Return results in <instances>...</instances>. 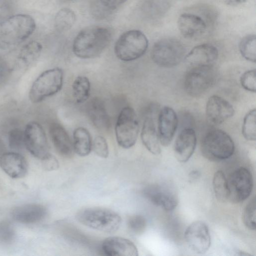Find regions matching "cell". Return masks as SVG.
<instances>
[{"instance_id": "cell-1", "label": "cell", "mask_w": 256, "mask_h": 256, "mask_svg": "<svg viewBox=\"0 0 256 256\" xmlns=\"http://www.w3.org/2000/svg\"><path fill=\"white\" fill-rule=\"evenodd\" d=\"M112 36V30L103 26H92L82 30L75 38L72 50L81 58L98 56L107 47Z\"/></svg>"}, {"instance_id": "cell-2", "label": "cell", "mask_w": 256, "mask_h": 256, "mask_svg": "<svg viewBox=\"0 0 256 256\" xmlns=\"http://www.w3.org/2000/svg\"><path fill=\"white\" fill-rule=\"evenodd\" d=\"M36 22L29 15H12L0 22V48H9L27 39L34 32Z\"/></svg>"}, {"instance_id": "cell-3", "label": "cell", "mask_w": 256, "mask_h": 256, "mask_svg": "<svg viewBox=\"0 0 256 256\" xmlns=\"http://www.w3.org/2000/svg\"><path fill=\"white\" fill-rule=\"evenodd\" d=\"M200 148L204 156L214 162L228 159L234 151V144L231 137L218 128L211 130L205 134Z\"/></svg>"}, {"instance_id": "cell-4", "label": "cell", "mask_w": 256, "mask_h": 256, "mask_svg": "<svg viewBox=\"0 0 256 256\" xmlns=\"http://www.w3.org/2000/svg\"><path fill=\"white\" fill-rule=\"evenodd\" d=\"M78 221L90 228L112 233L118 230L122 218L116 212L106 208H90L81 210L76 215Z\"/></svg>"}, {"instance_id": "cell-5", "label": "cell", "mask_w": 256, "mask_h": 256, "mask_svg": "<svg viewBox=\"0 0 256 256\" xmlns=\"http://www.w3.org/2000/svg\"><path fill=\"white\" fill-rule=\"evenodd\" d=\"M148 40L141 31L132 30L123 33L114 46V53L117 58L124 62L136 60L146 52Z\"/></svg>"}, {"instance_id": "cell-6", "label": "cell", "mask_w": 256, "mask_h": 256, "mask_svg": "<svg viewBox=\"0 0 256 256\" xmlns=\"http://www.w3.org/2000/svg\"><path fill=\"white\" fill-rule=\"evenodd\" d=\"M62 70L54 68L41 74L34 82L29 92L30 101L39 102L46 98L58 92L63 84Z\"/></svg>"}, {"instance_id": "cell-7", "label": "cell", "mask_w": 256, "mask_h": 256, "mask_svg": "<svg viewBox=\"0 0 256 256\" xmlns=\"http://www.w3.org/2000/svg\"><path fill=\"white\" fill-rule=\"evenodd\" d=\"M186 50L183 44L174 38H164L154 45L151 57L160 66L172 68L178 64L184 58Z\"/></svg>"}, {"instance_id": "cell-8", "label": "cell", "mask_w": 256, "mask_h": 256, "mask_svg": "<svg viewBox=\"0 0 256 256\" xmlns=\"http://www.w3.org/2000/svg\"><path fill=\"white\" fill-rule=\"evenodd\" d=\"M139 131L137 116L130 107L123 108L118 117L115 126L116 141L120 146L129 148L134 145Z\"/></svg>"}, {"instance_id": "cell-9", "label": "cell", "mask_w": 256, "mask_h": 256, "mask_svg": "<svg viewBox=\"0 0 256 256\" xmlns=\"http://www.w3.org/2000/svg\"><path fill=\"white\" fill-rule=\"evenodd\" d=\"M216 78L212 66L190 68L184 78L185 90L192 96H199L214 84Z\"/></svg>"}, {"instance_id": "cell-10", "label": "cell", "mask_w": 256, "mask_h": 256, "mask_svg": "<svg viewBox=\"0 0 256 256\" xmlns=\"http://www.w3.org/2000/svg\"><path fill=\"white\" fill-rule=\"evenodd\" d=\"M227 181L228 200L232 202H242L250 196L253 188V178L251 172L246 168L240 167L234 170Z\"/></svg>"}, {"instance_id": "cell-11", "label": "cell", "mask_w": 256, "mask_h": 256, "mask_svg": "<svg viewBox=\"0 0 256 256\" xmlns=\"http://www.w3.org/2000/svg\"><path fill=\"white\" fill-rule=\"evenodd\" d=\"M24 132L25 148L32 154L42 160L50 154L46 134L38 123L29 122Z\"/></svg>"}, {"instance_id": "cell-12", "label": "cell", "mask_w": 256, "mask_h": 256, "mask_svg": "<svg viewBox=\"0 0 256 256\" xmlns=\"http://www.w3.org/2000/svg\"><path fill=\"white\" fill-rule=\"evenodd\" d=\"M184 238L190 248L198 254L205 253L211 244L208 228L200 220L193 222L186 228Z\"/></svg>"}, {"instance_id": "cell-13", "label": "cell", "mask_w": 256, "mask_h": 256, "mask_svg": "<svg viewBox=\"0 0 256 256\" xmlns=\"http://www.w3.org/2000/svg\"><path fill=\"white\" fill-rule=\"evenodd\" d=\"M144 196L152 204L160 206L167 212L174 210L178 204V198L174 190L168 187L152 184L146 187Z\"/></svg>"}, {"instance_id": "cell-14", "label": "cell", "mask_w": 256, "mask_h": 256, "mask_svg": "<svg viewBox=\"0 0 256 256\" xmlns=\"http://www.w3.org/2000/svg\"><path fill=\"white\" fill-rule=\"evenodd\" d=\"M208 121L212 125H219L232 117L234 112L232 105L224 98L216 95L209 98L206 104Z\"/></svg>"}, {"instance_id": "cell-15", "label": "cell", "mask_w": 256, "mask_h": 256, "mask_svg": "<svg viewBox=\"0 0 256 256\" xmlns=\"http://www.w3.org/2000/svg\"><path fill=\"white\" fill-rule=\"evenodd\" d=\"M178 124V118L174 110L164 106L160 110L158 117V136L160 144L168 146L175 134Z\"/></svg>"}, {"instance_id": "cell-16", "label": "cell", "mask_w": 256, "mask_h": 256, "mask_svg": "<svg viewBox=\"0 0 256 256\" xmlns=\"http://www.w3.org/2000/svg\"><path fill=\"white\" fill-rule=\"evenodd\" d=\"M218 52L216 47L204 44L194 47L185 56L186 63L190 67L212 66L217 60Z\"/></svg>"}, {"instance_id": "cell-17", "label": "cell", "mask_w": 256, "mask_h": 256, "mask_svg": "<svg viewBox=\"0 0 256 256\" xmlns=\"http://www.w3.org/2000/svg\"><path fill=\"white\" fill-rule=\"evenodd\" d=\"M196 144V134L193 128H186L182 130L174 144V153L177 160L182 162H187L192 155Z\"/></svg>"}, {"instance_id": "cell-18", "label": "cell", "mask_w": 256, "mask_h": 256, "mask_svg": "<svg viewBox=\"0 0 256 256\" xmlns=\"http://www.w3.org/2000/svg\"><path fill=\"white\" fill-rule=\"evenodd\" d=\"M178 26L180 32L187 38L200 36L206 32L207 23L200 16L194 14L184 13L178 18Z\"/></svg>"}, {"instance_id": "cell-19", "label": "cell", "mask_w": 256, "mask_h": 256, "mask_svg": "<svg viewBox=\"0 0 256 256\" xmlns=\"http://www.w3.org/2000/svg\"><path fill=\"white\" fill-rule=\"evenodd\" d=\"M104 254L108 256H138V250L130 240L120 236L106 238L102 246Z\"/></svg>"}, {"instance_id": "cell-20", "label": "cell", "mask_w": 256, "mask_h": 256, "mask_svg": "<svg viewBox=\"0 0 256 256\" xmlns=\"http://www.w3.org/2000/svg\"><path fill=\"white\" fill-rule=\"evenodd\" d=\"M47 214L46 208L36 204H26L16 207L11 212L12 218L16 222L30 224L44 220Z\"/></svg>"}, {"instance_id": "cell-21", "label": "cell", "mask_w": 256, "mask_h": 256, "mask_svg": "<svg viewBox=\"0 0 256 256\" xmlns=\"http://www.w3.org/2000/svg\"><path fill=\"white\" fill-rule=\"evenodd\" d=\"M0 166L10 177L18 178L24 177L28 172V164L20 154L5 152L0 158Z\"/></svg>"}, {"instance_id": "cell-22", "label": "cell", "mask_w": 256, "mask_h": 256, "mask_svg": "<svg viewBox=\"0 0 256 256\" xmlns=\"http://www.w3.org/2000/svg\"><path fill=\"white\" fill-rule=\"evenodd\" d=\"M49 134L54 146L61 156L68 158L72 156L73 144L62 125L56 122L52 124L49 127Z\"/></svg>"}, {"instance_id": "cell-23", "label": "cell", "mask_w": 256, "mask_h": 256, "mask_svg": "<svg viewBox=\"0 0 256 256\" xmlns=\"http://www.w3.org/2000/svg\"><path fill=\"white\" fill-rule=\"evenodd\" d=\"M86 110L90 121L96 127L103 130H109L111 126L110 118L102 99L92 98L88 103Z\"/></svg>"}, {"instance_id": "cell-24", "label": "cell", "mask_w": 256, "mask_h": 256, "mask_svg": "<svg viewBox=\"0 0 256 256\" xmlns=\"http://www.w3.org/2000/svg\"><path fill=\"white\" fill-rule=\"evenodd\" d=\"M142 142L152 154L158 155L161 152L160 142L155 121L152 114L146 116L141 132Z\"/></svg>"}, {"instance_id": "cell-25", "label": "cell", "mask_w": 256, "mask_h": 256, "mask_svg": "<svg viewBox=\"0 0 256 256\" xmlns=\"http://www.w3.org/2000/svg\"><path fill=\"white\" fill-rule=\"evenodd\" d=\"M73 138L74 152L80 156L88 155L92 150V142L88 130L82 127L76 128L74 132Z\"/></svg>"}, {"instance_id": "cell-26", "label": "cell", "mask_w": 256, "mask_h": 256, "mask_svg": "<svg viewBox=\"0 0 256 256\" xmlns=\"http://www.w3.org/2000/svg\"><path fill=\"white\" fill-rule=\"evenodd\" d=\"M42 50V46L38 42H29L22 48L18 56L19 62L28 66L40 56Z\"/></svg>"}, {"instance_id": "cell-27", "label": "cell", "mask_w": 256, "mask_h": 256, "mask_svg": "<svg viewBox=\"0 0 256 256\" xmlns=\"http://www.w3.org/2000/svg\"><path fill=\"white\" fill-rule=\"evenodd\" d=\"M90 84L89 80L84 76L76 77L72 84L73 96L78 103L86 101L90 96Z\"/></svg>"}, {"instance_id": "cell-28", "label": "cell", "mask_w": 256, "mask_h": 256, "mask_svg": "<svg viewBox=\"0 0 256 256\" xmlns=\"http://www.w3.org/2000/svg\"><path fill=\"white\" fill-rule=\"evenodd\" d=\"M212 186L215 196L218 201L224 202L228 200L227 178L222 171L219 170L214 173Z\"/></svg>"}, {"instance_id": "cell-29", "label": "cell", "mask_w": 256, "mask_h": 256, "mask_svg": "<svg viewBox=\"0 0 256 256\" xmlns=\"http://www.w3.org/2000/svg\"><path fill=\"white\" fill-rule=\"evenodd\" d=\"M76 20V16L74 11L68 8H62L56 16L55 27L58 32H66L74 26Z\"/></svg>"}, {"instance_id": "cell-30", "label": "cell", "mask_w": 256, "mask_h": 256, "mask_svg": "<svg viewBox=\"0 0 256 256\" xmlns=\"http://www.w3.org/2000/svg\"><path fill=\"white\" fill-rule=\"evenodd\" d=\"M239 50L242 56L248 60L256 62V38L255 34L244 37L239 44Z\"/></svg>"}, {"instance_id": "cell-31", "label": "cell", "mask_w": 256, "mask_h": 256, "mask_svg": "<svg viewBox=\"0 0 256 256\" xmlns=\"http://www.w3.org/2000/svg\"><path fill=\"white\" fill-rule=\"evenodd\" d=\"M244 137L248 140L256 139V110H250L244 116L242 127Z\"/></svg>"}, {"instance_id": "cell-32", "label": "cell", "mask_w": 256, "mask_h": 256, "mask_svg": "<svg viewBox=\"0 0 256 256\" xmlns=\"http://www.w3.org/2000/svg\"><path fill=\"white\" fill-rule=\"evenodd\" d=\"M256 200L254 196L248 203L242 212V220L244 224L249 230L256 228Z\"/></svg>"}, {"instance_id": "cell-33", "label": "cell", "mask_w": 256, "mask_h": 256, "mask_svg": "<svg viewBox=\"0 0 256 256\" xmlns=\"http://www.w3.org/2000/svg\"><path fill=\"white\" fill-rule=\"evenodd\" d=\"M16 236L15 230L10 222L7 220L0 222V244H12Z\"/></svg>"}, {"instance_id": "cell-34", "label": "cell", "mask_w": 256, "mask_h": 256, "mask_svg": "<svg viewBox=\"0 0 256 256\" xmlns=\"http://www.w3.org/2000/svg\"><path fill=\"white\" fill-rule=\"evenodd\" d=\"M8 144L10 148L16 151H20L25 147L24 132L19 128L12 130L8 134Z\"/></svg>"}, {"instance_id": "cell-35", "label": "cell", "mask_w": 256, "mask_h": 256, "mask_svg": "<svg viewBox=\"0 0 256 256\" xmlns=\"http://www.w3.org/2000/svg\"><path fill=\"white\" fill-rule=\"evenodd\" d=\"M146 218L140 214L131 216L128 222V228L133 233L140 234L144 232L146 227Z\"/></svg>"}, {"instance_id": "cell-36", "label": "cell", "mask_w": 256, "mask_h": 256, "mask_svg": "<svg viewBox=\"0 0 256 256\" xmlns=\"http://www.w3.org/2000/svg\"><path fill=\"white\" fill-rule=\"evenodd\" d=\"M240 82L246 90L255 92L256 90V69L249 70L244 72L240 76Z\"/></svg>"}, {"instance_id": "cell-37", "label": "cell", "mask_w": 256, "mask_h": 256, "mask_svg": "<svg viewBox=\"0 0 256 256\" xmlns=\"http://www.w3.org/2000/svg\"><path fill=\"white\" fill-rule=\"evenodd\" d=\"M94 153L102 158H106L108 156L109 150L108 143L102 136H96L92 143V148Z\"/></svg>"}, {"instance_id": "cell-38", "label": "cell", "mask_w": 256, "mask_h": 256, "mask_svg": "<svg viewBox=\"0 0 256 256\" xmlns=\"http://www.w3.org/2000/svg\"><path fill=\"white\" fill-rule=\"evenodd\" d=\"M16 4L15 0H0V22L13 15Z\"/></svg>"}, {"instance_id": "cell-39", "label": "cell", "mask_w": 256, "mask_h": 256, "mask_svg": "<svg viewBox=\"0 0 256 256\" xmlns=\"http://www.w3.org/2000/svg\"><path fill=\"white\" fill-rule=\"evenodd\" d=\"M162 3L160 0H146L143 4L142 8L144 10V13L150 16H156L159 10L160 6Z\"/></svg>"}, {"instance_id": "cell-40", "label": "cell", "mask_w": 256, "mask_h": 256, "mask_svg": "<svg viewBox=\"0 0 256 256\" xmlns=\"http://www.w3.org/2000/svg\"><path fill=\"white\" fill-rule=\"evenodd\" d=\"M43 168L48 171L56 170L59 168V162L56 157L50 154L42 159Z\"/></svg>"}, {"instance_id": "cell-41", "label": "cell", "mask_w": 256, "mask_h": 256, "mask_svg": "<svg viewBox=\"0 0 256 256\" xmlns=\"http://www.w3.org/2000/svg\"><path fill=\"white\" fill-rule=\"evenodd\" d=\"M100 4L108 12L118 8L126 0H97Z\"/></svg>"}, {"instance_id": "cell-42", "label": "cell", "mask_w": 256, "mask_h": 256, "mask_svg": "<svg viewBox=\"0 0 256 256\" xmlns=\"http://www.w3.org/2000/svg\"><path fill=\"white\" fill-rule=\"evenodd\" d=\"M9 74L10 70L7 63L0 56V86L6 82Z\"/></svg>"}, {"instance_id": "cell-43", "label": "cell", "mask_w": 256, "mask_h": 256, "mask_svg": "<svg viewBox=\"0 0 256 256\" xmlns=\"http://www.w3.org/2000/svg\"><path fill=\"white\" fill-rule=\"evenodd\" d=\"M225 3L228 5L236 6L241 4L248 0H222Z\"/></svg>"}, {"instance_id": "cell-44", "label": "cell", "mask_w": 256, "mask_h": 256, "mask_svg": "<svg viewBox=\"0 0 256 256\" xmlns=\"http://www.w3.org/2000/svg\"><path fill=\"white\" fill-rule=\"evenodd\" d=\"M6 152V148L2 140L0 139V158L1 156Z\"/></svg>"}, {"instance_id": "cell-45", "label": "cell", "mask_w": 256, "mask_h": 256, "mask_svg": "<svg viewBox=\"0 0 256 256\" xmlns=\"http://www.w3.org/2000/svg\"><path fill=\"white\" fill-rule=\"evenodd\" d=\"M60 3H68L73 2L74 0H58Z\"/></svg>"}]
</instances>
